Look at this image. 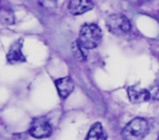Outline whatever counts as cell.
I'll use <instances>...</instances> for the list:
<instances>
[{
    "mask_svg": "<svg viewBox=\"0 0 159 140\" xmlns=\"http://www.w3.org/2000/svg\"><path fill=\"white\" fill-rule=\"evenodd\" d=\"M55 85L57 88L58 94L60 98L66 99L74 90V83L70 77H64V78H59L55 80Z\"/></svg>",
    "mask_w": 159,
    "mask_h": 140,
    "instance_id": "cell-7",
    "label": "cell"
},
{
    "mask_svg": "<svg viewBox=\"0 0 159 140\" xmlns=\"http://www.w3.org/2000/svg\"><path fill=\"white\" fill-rule=\"evenodd\" d=\"M85 140H107V133L102 128V125L98 122L92 125Z\"/></svg>",
    "mask_w": 159,
    "mask_h": 140,
    "instance_id": "cell-9",
    "label": "cell"
},
{
    "mask_svg": "<svg viewBox=\"0 0 159 140\" xmlns=\"http://www.w3.org/2000/svg\"><path fill=\"white\" fill-rule=\"evenodd\" d=\"M149 94H150V98L152 100H156L159 101V80H157L152 87L149 88Z\"/></svg>",
    "mask_w": 159,
    "mask_h": 140,
    "instance_id": "cell-12",
    "label": "cell"
},
{
    "mask_svg": "<svg viewBox=\"0 0 159 140\" xmlns=\"http://www.w3.org/2000/svg\"><path fill=\"white\" fill-rule=\"evenodd\" d=\"M149 133V125L146 119L135 117L125 125L121 133L124 140H143Z\"/></svg>",
    "mask_w": 159,
    "mask_h": 140,
    "instance_id": "cell-2",
    "label": "cell"
},
{
    "mask_svg": "<svg viewBox=\"0 0 159 140\" xmlns=\"http://www.w3.org/2000/svg\"><path fill=\"white\" fill-rule=\"evenodd\" d=\"M85 51H87V49H85L84 47L82 46V45L77 42V41L73 43V45H72V53H73L74 57L76 58L77 60H80V61H84V60L86 59L87 55H86V53H85Z\"/></svg>",
    "mask_w": 159,
    "mask_h": 140,
    "instance_id": "cell-10",
    "label": "cell"
},
{
    "mask_svg": "<svg viewBox=\"0 0 159 140\" xmlns=\"http://www.w3.org/2000/svg\"><path fill=\"white\" fill-rule=\"evenodd\" d=\"M29 133L32 137L36 139H44L51 136L52 127L46 117H36L32 120L30 125Z\"/></svg>",
    "mask_w": 159,
    "mask_h": 140,
    "instance_id": "cell-4",
    "label": "cell"
},
{
    "mask_svg": "<svg viewBox=\"0 0 159 140\" xmlns=\"http://www.w3.org/2000/svg\"><path fill=\"white\" fill-rule=\"evenodd\" d=\"M144 1H149V0H144Z\"/></svg>",
    "mask_w": 159,
    "mask_h": 140,
    "instance_id": "cell-14",
    "label": "cell"
},
{
    "mask_svg": "<svg viewBox=\"0 0 159 140\" xmlns=\"http://www.w3.org/2000/svg\"><path fill=\"white\" fill-rule=\"evenodd\" d=\"M39 3L48 10H53L57 8L58 0H39Z\"/></svg>",
    "mask_w": 159,
    "mask_h": 140,
    "instance_id": "cell-13",
    "label": "cell"
},
{
    "mask_svg": "<svg viewBox=\"0 0 159 140\" xmlns=\"http://www.w3.org/2000/svg\"><path fill=\"white\" fill-rule=\"evenodd\" d=\"M107 29L110 33L115 35H124L131 32L132 24L130 20L122 13L111 14L106 20Z\"/></svg>",
    "mask_w": 159,
    "mask_h": 140,
    "instance_id": "cell-3",
    "label": "cell"
},
{
    "mask_svg": "<svg viewBox=\"0 0 159 140\" xmlns=\"http://www.w3.org/2000/svg\"><path fill=\"white\" fill-rule=\"evenodd\" d=\"M22 40L16 41L14 44L11 45L9 51L7 54V59L9 64H16V62H24L26 61V57L22 53Z\"/></svg>",
    "mask_w": 159,
    "mask_h": 140,
    "instance_id": "cell-6",
    "label": "cell"
},
{
    "mask_svg": "<svg viewBox=\"0 0 159 140\" xmlns=\"http://www.w3.org/2000/svg\"><path fill=\"white\" fill-rule=\"evenodd\" d=\"M69 11L73 16H80L94 8L93 0H71L69 2Z\"/></svg>",
    "mask_w": 159,
    "mask_h": 140,
    "instance_id": "cell-5",
    "label": "cell"
},
{
    "mask_svg": "<svg viewBox=\"0 0 159 140\" xmlns=\"http://www.w3.org/2000/svg\"><path fill=\"white\" fill-rule=\"evenodd\" d=\"M126 91H128L129 100L132 103H134V104L147 102V101H149L152 99L149 91L145 89H136L135 87H129L126 89Z\"/></svg>",
    "mask_w": 159,
    "mask_h": 140,
    "instance_id": "cell-8",
    "label": "cell"
},
{
    "mask_svg": "<svg viewBox=\"0 0 159 140\" xmlns=\"http://www.w3.org/2000/svg\"><path fill=\"white\" fill-rule=\"evenodd\" d=\"M0 20L1 23L6 25H10L14 23V14L10 9H2L0 12Z\"/></svg>",
    "mask_w": 159,
    "mask_h": 140,
    "instance_id": "cell-11",
    "label": "cell"
},
{
    "mask_svg": "<svg viewBox=\"0 0 159 140\" xmlns=\"http://www.w3.org/2000/svg\"><path fill=\"white\" fill-rule=\"evenodd\" d=\"M102 37V32L97 24L86 23L83 24L80 30V35L77 42L85 49H94L100 44Z\"/></svg>",
    "mask_w": 159,
    "mask_h": 140,
    "instance_id": "cell-1",
    "label": "cell"
}]
</instances>
